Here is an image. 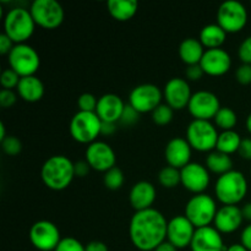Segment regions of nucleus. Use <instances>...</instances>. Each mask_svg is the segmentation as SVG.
Listing matches in <instances>:
<instances>
[{"mask_svg": "<svg viewBox=\"0 0 251 251\" xmlns=\"http://www.w3.org/2000/svg\"><path fill=\"white\" fill-rule=\"evenodd\" d=\"M32 17L38 26L54 29L64 21V9L55 0H34L29 7Z\"/></svg>", "mask_w": 251, "mask_h": 251, "instance_id": "obj_10", "label": "nucleus"}, {"mask_svg": "<svg viewBox=\"0 0 251 251\" xmlns=\"http://www.w3.org/2000/svg\"><path fill=\"white\" fill-rule=\"evenodd\" d=\"M154 251H178V249H176L173 244H171L168 240H166V242L162 243L161 245H158V247L154 249Z\"/></svg>", "mask_w": 251, "mask_h": 251, "instance_id": "obj_49", "label": "nucleus"}, {"mask_svg": "<svg viewBox=\"0 0 251 251\" xmlns=\"http://www.w3.org/2000/svg\"><path fill=\"white\" fill-rule=\"evenodd\" d=\"M206 168L212 173L223 176L233 171V161L229 154L222 153L216 150V151L210 152L206 157Z\"/></svg>", "mask_w": 251, "mask_h": 251, "instance_id": "obj_28", "label": "nucleus"}, {"mask_svg": "<svg viewBox=\"0 0 251 251\" xmlns=\"http://www.w3.org/2000/svg\"><path fill=\"white\" fill-rule=\"evenodd\" d=\"M180 176L181 185L195 195L203 194L210 185L211 178L208 169L200 163L190 162L188 166L180 169Z\"/></svg>", "mask_w": 251, "mask_h": 251, "instance_id": "obj_15", "label": "nucleus"}, {"mask_svg": "<svg viewBox=\"0 0 251 251\" xmlns=\"http://www.w3.org/2000/svg\"><path fill=\"white\" fill-rule=\"evenodd\" d=\"M16 95L12 92V90H4L0 91V105L2 108H10L16 103Z\"/></svg>", "mask_w": 251, "mask_h": 251, "instance_id": "obj_41", "label": "nucleus"}, {"mask_svg": "<svg viewBox=\"0 0 251 251\" xmlns=\"http://www.w3.org/2000/svg\"><path fill=\"white\" fill-rule=\"evenodd\" d=\"M205 51V47L202 46L200 39L193 37L185 38L179 46V56L188 66L200 64Z\"/></svg>", "mask_w": 251, "mask_h": 251, "instance_id": "obj_25", "label": "nucleus"}, {"mask_svg": "<svg viewBox=\"0 0 251 251\" xmlns=\"http://www.w3.org/2000/svg\"><path fill=\"white\" fill-rule=\"evenodd\" d=\"M163 92L158 86L153 83H142L132 88L129 96V104L135 110L141 113L153 112L159 104H162Z\"/></svg>", "mask_w": 251, "mask_h": 251, "instance_id": "obj_11", "label": "nucleus"}, {"mask_svg": "<svg viewBox=\"0 0 251 251\" xmlns=\"http://www.w3.org/2000/svg\"><path fill=\"white\" fill-rule=\"evenodd\" d=\"M102 120L93 112H81L78 110L70 122V135L75 141L80 144H92L97 141L100 135Z\"/></svg>", "mask_w": 251, "mask_h": 251, "instance_id": "obj_5", "label": "nucleus"}, {"mask_svg": "<svg viewBox=\"0 0 251 251\" xmlns=\"http://www.w3.org/2000/svg\"><path fill=\"white\" fill-rule=\"evenodd\" d=\"M191 251H226L221 233L212 226L198 228L190 244Z\"/></svg>", "mask_w": 251, "mask_h": 251, "instance_id": "obj_19", "label": "nucleus"}, {"mask_svg": "<svg viewBox=\"0 0 251 251\" xmlns=\"http://www.w3.org/2000/svg\"><path fill=\"white\" fill-rule=\"evenodd\" d=\"M97 104H98V100L92 95V93H82L77 100L78 109H80L81 112L96 113Z\"/></svg>", "mask_w": 251, "mask_h": 251, "instance_id": "obj_35", "label": "nucleus"}, {"mask_svg": "<svg viewBox=\"0 0 251 251\" xmlns=\"http://www.w3.org/2000/svg\"><path fill=\"white\" fill-rule=\"evenodd\" d=\"M90 164L87 163V161H78L76 163H74V171H75V176L78 178H85L88 173H90Z\"/></svg>", "mask_w": 251, "mask_h": 251, "instance_id": "obj_43", "label": "nucleus"}, {"mask_svg": "<svg viewBox=\"0 0 251 251\" xmlns=\"http://www.w3.org/2000/svg\"><path fill=\"white\" fill-rule=\"evenodd\" d=\"M103 183L104 186L109 190H118L124 184V173L119 167H113L108 172H105L103 176Z\"/></svg>", "mask_w": 251, "mask_h": 251, "instance_id": "obj_32", "label": "nucleus"}, {"mask_svg": "<svg viewBox=\"0 0 251 251\" xmlns=\"http://www.w3.org/2000/svg\"><path fill=\"white\" fill-rule=\"evenodd\" d=\"M235 77H237L238 82L242 83V85H249V83H251V65L250 64H242V65L237 69Z\"/></svg>", "mask_w": 251, "mask_h": 251, "instance_id": "obj_40", "label": "nucleus"}, {"mask_svg": "<svg viewBox=\"0 0 251 251\" xmlns=\"http://www.w3.org/2000/svg\"><path fill=\"white\" fill-rule=\"evenodd\" d=\"M203 73L210 76H222L228 73L232 66V59L228 51L222 48L206 49L200 61Z\"/></svg>", "mask_w": 251, "mask_h": 251, "instance_id": "obj_18", "label": "nucleus"}, {"mask_svg": "<svg viewBox=\"0 0 251 251\" xmlns=\"http://www.w3.org/2000/svg\"><path fill=\"white\" fill-rule=\"evenodd\" d=\"M195 230L196 228L185 217V215L176 216L171 221H168L167 240L173 244L176 249H184L186 247H190Z\"/></svg>", "mask_w": 251, "mask_h": 251, "instance_id": "obj_16", "label": "nucleus"}, {"mask_svg": "<svg viewBox=\"0 0 251 251\" xmlns=\"http://www.w3.org/2000/svg\"><path fill=\"white\" fill-rule=\"evenodd\" d=\"M61 239L58 227L49 221H38L29 229V240L39 251H54Z\"/></svg>", "mask_w": 251, "mask_h": 251, "instance_id": "obj_12", "label": "nucleus"}, {"mask_svg": "<svg viewBox=\"0 0 251 251\" xmlns=\"http://www.w3.org/2000/svg\"><path fill=\"white\" fill-rule=\"evenodd\" d=\"M250 173H251V169H250Z\"/></svg>", "mask_w": 251, "mask_h": 251, "instance_id": "obj_54", "label": "nucleus"}, {"mask_svg": "<svg viewBox=\"0 0 251 251\" xmlns=\"http://www.w3.org/2000/svg\"><path fill=\"white\" fill-rule=\"evenodd\" d=\"M226 251H249L243 244H232Z\"/></svg>", "mask_w": 251, "mask_h": 251, "instance_id": "obj_51", "label": "nucleus"}, {"mask_svg": "<svg viewBox=\"0 0 251 251\" xmlns=\"http://www.w3.org/2000/svg\"><path fill=\"white\" fill-rule=\"evenodd\" d=\"M215 193L223 205L237 206L242 202L248 193V180L239 171H230L218 176Z\"/></svg>", "mask_w": 251, "mask_h": 251, "instance_id": "obj_3", "label": "nucleus"}, {"mask_svg": "<svg viewBox=\"0 0 251 251\" xmlns=\"http://www.w3.org/2000/svg\"><path fill=\"white\" fill-rule=\"evenodd\" d=\"M107 7L113 19L118 21H127L135 16L139 4L136 0H109Z\"/></svg>", "mask_w": 251, "mask_h": 251, "instance_id": "obj_26", "label": "nucleus"}, {"mask_svg": "<svg viewBox=\"0 0 251 251\" xmlns=\"http://www.w3.org/2000/svg\"><path fill=\"white\" fill-rule=\"evenodd\" d=\"M41 176L47 188L50 190H64L75 178L74 163L63 154L49 157L42 166Z\"/></svg>", "mask_w": 251, "mask_h": 251, "instance_id": "obj_2", "label": "nucleus"}, {"mask_svg": "<svg viewBox=\"0 0 251 251\" xmlns=\"http://www.w3.org/2000/svg\"><path fill=\"white\" fill-rule=\"evenodd\" d=\"M240 244H243L248 250L251 251V223L243 229L242 235H240Z\"/></svg>", "mask_w": 251, "mask_h": 251, "instance_id": "obj_46", "label": "nucleus"}, {"mask_svg": "<svg viewBox=\"0 0 251 251\" xmlns=\"http://www.w3.org/2000/svg\"><path fill=\"white\" fill-rule=\"evenodd\" d=\"M164 156L168 166L181 169L190 163L191 146L186 139L174 137L167 144Z\"/></svg>", "mask_w": 251, "mask_h": 251, "instance_id": "obj_20", "label": "nucleus"}, {"mask_svg": "<svg viewBox=\"0 0 251 251\" xmlns=\"http://www.w3.org/2000/svg\"><path fill=\"white\" fill-rule=\"evenodd\" d=\"M238 153L242 157L243 159H247V161H251V139H243L242 144H240L239 150H238Z\"/></svg>", "mask_w": 251, "mask_h": 251, "instance_id": "obj_44", "label": "nucleus"}, {"mask_svg": "<svg viewBox=\"0 0 251 251\" xmlns=\"http://www.w3.org/2000/svg\"><path fill=\"white\" fill-rule=\"evenodd\" d=\"M85 156L91 169L103 173L115 167L117 162L114 150L104 141H95L88 145Z\"/></svg>", "mask_w": 251, "mask_h": 251, "instance_id": "obj_14", "label": "nucleus"}, {"mask_svg": "<svg viewBox=\"0 0 251 251\" xmlns=\"http://www.w3.org/2000/svg\"><path fill=\"white\" fill-rule=\"evenodd\" d=\"M14 42L9 38L5 33L0 34V53L1 54H7L11 51V49L14 48Z\"/></svg>", "mask_w": 251, "mask_h": 251, "instance_id": "obj_45", "label": "nucleus"}, {"mask_svg": "<svg viewBox=\"0 0 251 251\" xmlns=\"http://www.w3.org/2000/svg\"><path fill=\"white\" fill-rule=\"evenodd\" d=\"M243 221L244 217H243L242 208L233 205H223L222 207L218 208L213 225L221 234L222 233L229 234L239 229Z\"/></svg>", "mask_w": 251, "mask_h": 251, "instance_id": "obj_21", "label": "nucleus"}, {"mask_svg": "<svg viewBox=\"0 0 251 251\" xmlns=\"http://www.w3.org/2000/svg\"><path fill=\"white\" fill-rule=\"evenodd\" d=\"M203 70L201 68L200 64H195V65H189L186 66L185 76L188 80L190 81H199L203 76Z\"/></svg>", "mask_w": 251, "mask_h": 251, "instance_id": "obj_42", "label": "nucleus"}, {"mask_svg": "<svg viewBox=\"0 0 251 251\" xmlns=\"http://www.w3.org/2000/svg\"><path fill=\"white\" fill-rule=\"evenodd\" d=\"M218 131L210 120L194 119L186 129V140L191 149L200 152H212L216 149Z\"/></svg>", "mask_w": 251, "mask_h": 251, "instance_id": "obj_7", "label": "nucleus"}, {"mask_svg": "<svg viewBox=\"0 0 251 251\" xmlns=\"http://www.w3.org/2000/svg\"><path fill=\"white\" fill-rule=\"evenodd\" d=\"M218 208L216 201L207 194H198L188 201L185 206V217L198 228L208 227L213 223Z\"/></svg>", "mask_w": 251, "mask_h": 251, "instance_id": "obj_6", "label": "nucleus"}, {"mask_svg": "<svg viewBox=\"0 0 251 251\" xmlns=\"http://www.w3.org/2000/svg\"><path fill=\"white\" fill-rule=\"evenodd\" d=\"M20 80H21V76H20L16 71L12 70L11 68L5 69L1 73V75H0V83H1L4 90H12V88H16Z\"/></svg>", "mask_w": 251, "mask_h": 251, "instance_id": "obj_34", "label": "nucleus"}, {"mask_svg": "<svg viewBox=\"0 0 251 251\" xmlns=\"http://www.w3.org/2000/svg\"><path fill=\"white\" fill-rule=\"evenodd\" d=\"M242 213H243V217H244V220L251 222V202L245 203V205L243 206Z\"/></svg>", "mask_w": 251, "mask_h": 251, "instance_id": "obj_50", "label": "nucleus"}, {"mask_svg": "<svg viewBox=\"0 0 251 251\" xmlns=\"http://www.w3.org/2000/svg\"><path fill=\"white\" fill-rule=\"evenodd\" d=\"M129 200L136 212L152 208L156 200V188L150 181H139L130 190Z\"/></svg>", "mask_w": 251, "mask_h": 251, "instance_id": "obj_23", "label": "nucleus"}, {"mask_svg": "<svg viewBox=\"0 0 251 251\" xmlns=\"http://www.w3.org/2000/svg\"><path fill=\"white\" fill-rule=\"evenodd\" d=\"M54 251H86V247L82 243L73 237L63 238Z\"/></svg>", "mask_w": 251, "mask_h": 251, "instance_id": "obj_37", "label": "nucleus"}, {"mask_svg": "<svg viewBox=\"0 0 251 251\" xmlns=\"http://www.w3.org/2000/svg\"><path fill=\"white\" fill-rule=\"evenodd\" d=\"M5 137H6V135H5V125L4 123H0V140H4Z\"/></svg>", "mask_w": 251, "mask_h": 251, "instance_id": "obj_52", "label": "nucleus"}, {"mask_svg": "<svg viewBox=\"0 0 251 251\" xmlns=\"http://www.w3.org/2000/svg\"><path fill=\"white\" fill-rule=\"evenodd\" d=\"M227 38V32L218 24L206 25L200 32V42L207 49L221 48Z\"/></svg>", "mask_w": 251, "mask_h": 251, "instance_id": "obj_27", "label": "nucleus"}, {"mask_svg": "<svg viewBox=\"0 0 251 251\" xmlns=\"http://www.w3.org/2000/svg\"><path fill=\"white\" fill-rule=\"evenodd\" d=\"M242 137L234 130H227V131H222L218 135L217 145H216V150L222 153L232 154L238 152L240 144H242Z\"/></svg>", "mask_w": 251, "mask_h": 251, "instance_id": "obj_29", "label": "nucleus"}, {"mask_svg": "<svg viewBox=\"0 0 251 251\" xmlns=\"http://www.w3.org/2000/svg\"><path fill=\"white\" fill-rule=\"evenodd\" d=\"M238 118L234 110L232 108L228 107H221L218 113L215 117V123L222 131H227V130H233V127L237 125Z\"/></svg>", "mask_w": 251, "mask_h": 251, "instance_id": "obj_31", "label": "nucleus"}, {"mask_svg": "<svg viewBox=\"0 0 251 251\" xmlns=\"http://www.w3.org/2000/svg\"><path fill=\"white\" fill-rule=\"evenodd\" d=\"M188 109L194 119L211 120L221 109V103L217 96L210 91H198L193 93Z\"/></svg>", "mask_w": 251, "mask_h": 251, "instance_id": "obj_13", "label": "nucleus"}, {"mask_svg": "<svg viewBox=\"0 0 251 251\" xmlns=\"http://www.w3.org/2000/svg\"><path fill=\"white\" fill-rule=\"evenodd\" d=\"M36 27L29 10L25 7H12L4 19V33L15 44L25 43L32 37Z\"/></svg>", "mask_w": 251, "mask_h": 251, "instance_id": "obj_4", "label": "nucleus"}, {"mask_svg": "<svg viewBox=\"0 0 251 251\" xmlns=\"http://www.w3.org/2000/svg\"><path fill=\"white\" fill-rule=\"evenodd\" d=\"M247 129H248V131L251 134V113L248 115V118H247Z\"/></svg>", "mask_w": 251, "mask_h": 251, "instance_id": "obj_53", "label": "nucleus"}, {"mask_svg": "<svg viewBox=\"0 0 251 251\" xmlns=\"http://www.w3.org/2000/svg\"><path fill=\"white\" fill-rule=\"evenodd\" d=\"M139 117L140 113L137 110H135L130 104H125L124 112H123L119 122L123 125H125V126H132V125H135L139 122Z\"/></svg>", "mask_w": 251, "mask_h": 251, "instance_id": "obj_38", "label": "nucleus"}, {"mask_svg": "<svg viewBox=\"0 0 251 251\" xmlns=\"http://www.w3.org/2000/svg\"><path fill=\"white\" fill-rule=\"evenodd\" d=\"M117 130V123H108L102 122V127H100V134L102 135H112Z\"/></svg>", "mask_w": 251, "mask_h": 251, "instance_id": "obj_48", "label": "nucleus"}, {"mask_svg": "<svg viewBox=\"0 0 251 251\" xmlns=\"http://www.w3.org/2000/svg\"><path fill=\"white\" fill-rule=\"evenodd\" d=\"M174 110L168 104H159L156 109L152 112V120L157 125H167L173 120Z\"/></svg>", "mask_w": 251, "mask_h": 251, "instance_id": "obj_33", "label": "nucleus"}, {"mask_svg": "<svg viewBox=\"0 0 251 251\" xmlns=\"http://www.w3.org/2000/svg\"><path fill=\"white\" fill-rule=\"evenodd\" d=\"M248 22L247 7L237 0L222 2L217 11V24L227 33L242 31Z\"/></svg>", "mask_w": 251, "mask_h": 251, "instance_id": "obj_9", "label": "nucleus"}, {"mask_svg": "<svg viewBox=\"0 0 251 251\" xmlns=\"http://www.w3.org/2000/svg\"><path fill=\"white\" fill-rule=\"evenodd\" d=\"M1 147L4 150V152L9 156H16L21 152L22 150V144L16 136H6L1 141Z\"/></svg>", "mask_w": 251, "mask_h": 251, "instance_id": "obj_36", "label": "nucleus"}, {"mask_svg": "<svg viewBox=\"0 0 251 251\" xmlns=\"http://www.w3.org/2000/svg\"><path fill=\"white\" fill-rule=\"evenodd\" d=\"M158 181L163 188L173 189L181 184L180 169L174 168V167L167 166L162 168L158 173Z\"/></svg>", "mask_w": 251, "mask_h": 251, "instance_id": "obj_30", "label": "nucleus"}, {"mask_svg": "<svg viewBox=\"0 0 251 251\" xmlns=\"http://www.w3.org/2000/svg\"><path fill=\"white\" fill-rule=\"evenodd\" d=\"M17 93L24 100L29 103L38 102L44 95V85L37 76H25L21 77L16 87Z\"/></svg>", "mask_w": 251, "mask_h": 251, "instance_id": "obj_24", "label": "nucleus"}, {"mask_svg": "<svg viewBox=\"0 0 251 251\" xmlns=\"http://www.w3.org/2000/svg\"><path fill=\"white\" fill-rule=\"evenodd\" d=\"M86 251H109L108 247L103 242H98V240H93V242L88 243L86 245Z\"/></svg>", "mask_w": 251, "mask_h": 251, "instance_id": "obj_47", "label": "nucleus"}, {"mask_svg": "<svg viewBox=\"0 0 251 251\" xmlns=\"http://www.w3.org/2000/svg\"><path fill=\"white\" fill-rule=\"evenodd\" d=\"M238 55L243 61V64H250L251 65V36L247 37L238 49Z\"/></svg>", "mask_w": 251, "mask_h": 251, "instance_id": "obj_39", "label": "nucleus"}, {"mask_svg": "<svg viewBox=\"0 0 251 251\" xmlns=\"http://www.w3.org/2000/svg\"><path fill=\"white\" fill-rule=\"evenodd\" d=\"M167 228L168 222L166 217L156 208L137 211L130 221V240L136 249L154 251L167 240Z\"/></svg>", "mask_w": 251, "mask_h": 251, "instance_id": "obj_1", "label": "nucleus"}, {"mask_svg": "<svg viewBox=\"0 0 251 251\" xmlns=\"http://www.w3.org/2000/svg\"><path fill=\"white\" fill-rule=\"evenodd\" d=\"M191 96L190 85L185 78L173 77L164 86L163 98L173 110H181L188 107Z\"/></svg>", "mask_w": 251, "mask_h": 251, "instance_id": "obj_17", "label": "nucleus"}, {"mask_svg": "<svg viewBox=\"0 0 251 251\" xmlns=\"http://www.w3.org/2000/svg\"><path fill=\"white\" fill-rule=\"evenodd\" d=\"M125 103L119 96L114 93H105L102 97L98 98L96 114L100 117L102 122L118 123L122 118Z\"/></svg>", "mask_w": 251, "mask_h": 251, "instance_id": "obj_22", "label": "nucleus"}, {"mask_svg": "<svg viewBox=\"0 0 251 251\" xmlns=\"http://www.w3.org/2000/svg\"><path fill=\"white\" fill-rule=\"evenodd\" d=\"M10 68L21 77L33 76L41 65V58L33 47L26 43L15 44L7 55Z\"/></svg>", "mask_w": 251, "mask_h": 251, "instance_id": "obj_8", "label": "nucleus"}]
</instances>
